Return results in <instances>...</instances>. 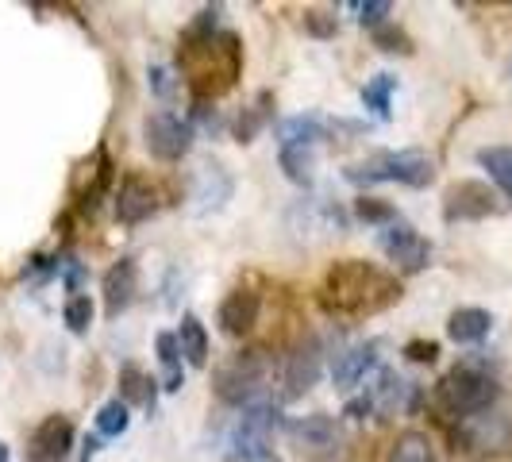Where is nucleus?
Wrapping results in <instances>:
<instances>
[{
  "label": "nucleus",
  "instance_id": "nucleus-1",
  "mask_svg": "<svg viewBox=\"0 0 512 462\" xmlns=\"http://www.w3.org/2000/svg\"><path fill=\"white\" fill-rule=\"evenodd\" d=\"M178 74L189 85V93L197 101H216L243 74V47L235 31H216L205 39H189L181 35L178 47Z\"/></svg>",
  "mask_w": 512,
  "mask_h": 462
},
{
  "label": "nucleus",
  "instance_id": "nucleus-2",
  "mask_svg": "<svg viewBox=\"0 0 512 462\" xmlns=\"http://www.w3.org/2000/svg\"><path fill=\"white\" fill-rule=\"evenodd\" d=\"M320 301L328 312H339V316H374L401 301V282L362 258H343L328 270Z\"/></svg>",
  "mask_w": 512,
  "mask_h": 462
},
{
  "label": "nucleus",
  "instance_id": "nucleus-3",
  "mask_svg": "<svg viewBox=\"0 0 512 462\" xmlns=\"http://www.w3.org/2000/svg\"><path fill=\"white\" fill-rule=\"evenodd\" d=\"M270 374H274V362L266 351H243L228 359L216 370V397L231 405V409H251L266 401V389H270Z\"/></svg>",
  "mask_w": 512,
  "mask_h": 462
},
{
  "label": "nucleus",
  "instance_id": "nucleus-4",
  "mask_svg": "<svg viewBox=\"0 0 512 462\" xmlns=\"http://www.w3.org/2000/svg\"><path fill=\"white\" fill-rule=\"evenodd\" d=\"M493 401H497V382L486 370H478L474 362H462L455 370H447L436 385V405L459 420L493 409Z\"/></svg>",
  "mask_w": 512,
  "mask_h": 462
},
{
  "label": "nucleus",
  "instance_id": "nucleus-5",
  "mask_svg": "<svg viewBox=\"0 0 512 462\" xmlns=\"http://www.w3.org/2000/svg\"><path fill=\"white\" fill-rule=\"evenodd\" d=\"M347 181H355V185L401 181L409 189H424L436 181V162L424 151H378L359 166H347Z\"/></svg>",
  "mask_w": 512,
  "mask_h": 462
},
{
  "label": "nucleus",
  "instance_id": "nucleus-6",
  "mask_svg": "<svg viewBox=\"0 0 512 462\" xmlns=\"http://www.w3.org/2000/svg\"><path fill=\"white\" fill-rule=\"evenodd\" d=\"M282 428V412L274 409L270 401L243 409L239 424H235V436H231V459L235 462H282L274 455L270 439Z\"/></svg>",
  "mask_w": 512,
  "mask_h": 462
},
{
  "label": "nucleus",
  "instance_id": "nucleus-7",
  "mask_svg": "<svg viewBox=\"0 0 512 462\" xmlns=\"http://www.w3.org/2000/svg\"><path fill=\"white\" fill-rule=\"evenodd\" d=\"M501 212L497 189H489L486 181H455L443 193V220L447 224H466V220H486Z\"/></svg>",
  "mask_w": 512,
  "mask_h": 462
},
{
  "label": "nucleus",
  "instance_id": "nucleus-8",
  "mask_svg": "<svg viewBox=\"0 0 512 462\" xmlns=\"http://www.w3.org/2000/svg\"><path fill=\"white\" fill-rule=\"evenodd\" d=\"M143 143L158 162H181L193 147V124L174 112H154L143 124Z\"/></svg>",
  "mask_w": 512,
  "mask_h": 462
},
{
  "label": "nucleus",
  "instance_id": "nucleus-9",
  "mask_svg": "<svg viewBox=\"0 0 512 462\" xmlns=\"http://www.w3.org/2000/svg\"><path fill=\"white\" fill-rule=\"evenodd\" d=\"M378 247H382V255L389 258L401 274H420V270H428V262H432V243L412 228V224H401V220L382 228Z\"/></svg>",
  "mask_w": 512,
  "mask_h": 462
},
{
  "label": "nucleus",
  "instance_id": "nucleus-10",
  "mask_svg": "<svg viewBox=\"0 0 512 462\" xmlns=\"http://www.w3.org/2000/svg\"><path fill=\"white\" fill-rule=\"evenodd\" d=\"M74 420L51 412L35 424V432L27 436V462H66L74 451Z\"/></svg>",
  "mask_w": 512,
  "mask_h": 462
},
{
  "label": "nucleus",
  "instance_id": "nucleus-11",
  "mask_svg": "<svg viewBox=\"0 0 512 462\" xmlns=\"http://www.w3.org/2000/svg\"><path fill=\"white\" fill-rule=\"evenodd\" d=\"M320 370H324V347H320V339H301L289 355H285V366H282V385H285V397H301L308 393L316 378H320Z\"/></svg>",
  "mask_w": 512,
  "mask_h": 462
},
{
  "label": "nucleus",
  "instance_id": "nucleus-12",
  "mask_svg": "<svg viewBox=\"0 0 512 462\" xmlns=\"http://www.w3.org/2000/svg\"><path fill=\"white\" fill-rule=\"evenodd\" d=\"M158 208H162V193L154 181H147L143 174H128L120 181V193H116V220L120 224H143Z\"/></svg>",
  "mask_w": 512,
  "mask_h": 462
},
{
  "label": "nucleus",
  "instance_id": "nucleus-13",
  "mask_svg": "<svg viewBox=\"0 0 512 462\" xmlns=\"http://www.w3.org/2000/svg\"><path fill=\"white\" fill-rule=\"evenodd\" d=\"M135 297H139V262L135 258H120L104 274V312H108V320L128 312L135 305Z\"/></svg>",
  "mask_w": 512,
  "mask_h": 462
},
{
  "label": "nucleus",
  "instance_id": "nucleus-14",
  "mask_svg": "<svg viewBox=\"0 0 512 462\" xmlns=\"http://www.w3.org/2000/svg\"><path fill=\"white\" fill-rule=\"evenodd\" d=\"M258 312H262V297L255 289H231L220 305V332L231 335V339H243L258 324Z\"/></svg>",
  "mask_w": 512,
  "mask_h": 462
},
{
  "label": "nucleus",
  "instance_id": "nucleus-15",
  "mask_svg": "<svg viewBox=\"0 0 512 462\" xmlns=\"http://www.w3.org/2000/svg\"><path fill=\"white\" fill-rule=\"evenodd\" d=\"M462 439L474 447V451H505L512 439V428L505 416L497 412H478V416H466L462 420Z\"/></svg>",
  "mask_w": 512,
  "mask_h": 462
},
{
  "label": "nucleus",
  "instance_id": "nucleus-16",
  "mask_svg": "<svg viewBox=\"0 0 512 462\" xmlns=\"http://www.w3.org/2000/svg\"><path fill=\"white\" fill-rule=\"evenodd\" d=\"M378 351H382V339H366L359 347H351V351H343L332 366V378L339 389H355V385L378 366Z\"/></svg>",
  "mask_w": 512,
  "mask_h": 462
},
{
  "label": "nucleus",
  "instance_id": "nucleus-17",
  "mask_svg": "<svg viewBox=\"0 0 512 462\" xmlns=\"http://www.w3.org/2000/svg\"><path fill=\"white\" fill-rule=\"evenodd\" d=\"M289 436H293V443L308 447V451H332V447H339V428H335L332 416H324V412H312L305 420H293L289 424Z\"/></svg>",
  "mask_w": 512,
  "mask_h": 462
},
{
  "label": "nucleus",
  "instance_id": "nucleus-18",
  "mask_svg": "<svg viewBox=\"0 0 512 462\" xmlns=\"http://www.w3.org/2000/svg\"><path fill=\"white\" fill-rule=\"evenodd\" d=\"M89 174L85 181H77V208L81 212H97V205L104 201V193H108V185H112V158L108 151H97L93 154V166H85Z\"/></svg>",
  "mask_w": 512,
  "mask_h": 462
},
{
  "label": "nucleus",
  "instance_id": "nucleus-19",
  "mask_svg": "<svg viewBox=\"0 0 512 462\" xmlns=\"http://www.w3.org/2000/svg\"><path fill=\"white\" fill-rule=\"evenodd\" d=\"M489 332H493V316H489L486 308H455L451 320H447V335L455 343H462V347L482 343Z\"/></svg>",
  "mask_w": 512,
  "mask_h": 462
},
{
  "label": "nucleus",
  "instance_id": "nucleus-20",
  "mask_svg": "<svg viewBox=\"0 0 512 462\" xmlns=\"http://www.w3.org/2000/svg\"><path fill=\"white\" fill-rule=\"evenodd\" d=\"M335 124L332 120H324V116H289L278 124V139H282V147H312L316 139H324Z\"/></svg>",
  "mask_w": 512,
  "mask_h": 462
},
{
  "label": "nucleus",
  "instance_id": "nucleus-21",
  "mask_svg": "<svg viewBox=\"0 0 512 462\" xmlns=\"http://www.w3.org/2000/svg\"><path fill=\"white\" fill-rule=\"evenodd\" d=\"M120 401L124 405H139V409H154V401H158V382H154L147 370H139L135 362H128L124 370H120Z\"/></svg>",
  "mask_w": 512,
  "mask_h": 462
},
{
  "label": "nucleus",
  "instance_id": "nucleus-22",
  "mask_svg": "<svg viewBox=\"0 0 512 462\" xmlns=\"http://www.w3.org/2000/svg\"><path fill=\"white\" fill-rule=\"evenodd\" d=\"M231 197V178L220 162H205L201 174H197V208H220Z\"/></svg>",
  "mask_w": 512,
  "mask_h": 462
},
{
  "label": "nucleus",
  "instance_id": "nucleus-23",
  "mask_svg": "<svg viewBox=\"0 0 512 462\" xmlns=\"http://www.w3.org/2000/svg\"><path fill=\"white\" fill-rule=\"evenodd\" d=\"M270 116H274V93L262 89L255 101L239 112V120H235V139H239V143H255L258 131L270 124Z\"/></svg>",
  "mask_w": 512,
  "mask_h": 462
},
{
  "label": "nucleus",
  "instance_id": "nucleus-24",
  "mask_svg": "<svg viewBox=\"0 0 512 462\" xmlns=\"http://www.w3.org/2000/svg\"><path fill=\"white\" fill-rule=\"evenodd\" d=\"M154 351H158V362H162V389L178 393L181 385H185L178 332H158V339H154Z\"/></svg>",
  "mask_w": 512,
  "mask_h": 462
},
{
  "label": "nucleus",
  "instance_id": "nucleus-25",
  "mask_svg": "<svg viewBox=\"0 0 512 462\" xmlns=\"http://www.w3.org/2000/svg\"><path fill=\"white\" fill-rule=\"evenodd\" d=\"M178 343H181V355L189 366H208V332L205 324H201V316H193V312H185L181 316V328H178Z\"/></svg>",
  "mask_w": 512,
  "mask_h": 462
},
{
  "label": "nucleus",
  "instance_id": "nucleus-26",
  "mask_svg": "<svg viewBox=\"0 0 512 462\" xmlns=\"http://www.w3.org/2000/svg\"><path fill=\"white\" fill-rule=\"evenodd\" d=\"M389 462H439L432 439L424 432H401L393 439V451H389Z\"/></svg>",
  "mask_w": 512,
  "mask_h": 462
},
{
  "label": "nucleus",
  "instance_id": "nucleus-27",
  "mask_svg": "<svg viewBox=\"0 0 512 462\" xmlns=\"http://www.w3.org/2000/svg\"><path fill=\"white\" fill-rule=\"evenodd\" d=\"M278 162H282L285 178L293 181V185H312V170H316V151L312 147H282L278 154Z\"/></svg>",
  "mask_w": 512,
  "mask_h": 462
},
{
  "label": "nucleus",
  "instance_id": "nucleus-28",
  "mask_svg": "<svg viewBox=\"0 0 512 462\" xmlns=\"http://www.w3.org/2000/svg\"><path fill=\"white\" fill-rule=\"evenodd\" d=\"M393 89H397V77L393 74H378L362 85V104L366 112H374L378 120H389V104H393Z\"/></svg>",
  "mask_w": 512,
  "mask_h": 462
},
{
  "label": "nucleus",
  "instance_id": "nucleus-29",
  "mask_svg": "<svg viewBox=\"0 0 512 462\" xmlns=\"http://www.w3.org/2000/svg\"><path fill=\"white\" fill-rule=\"evenodd\" d=\"M478 166L489 170V178L512 197V147H486V151H478Z\"/></svg>",
  "mask_w": 512,
  "mask_h": 462
},
{
  "label": "nucleus",
  "instance_id": "nucleus-30",
  "mask_svg": "<svg viewBox=\"0 0 512 462\" xmlns=\"http://www.w3.org/2000/svg\"><path fill=\"white\" fill-rule=\"evenodd\" d=\"M131 424V409L116 397V401H108V405H101V412H97V432L108 439L124 436Z\"/></svg>",
  "mask_w": 512,
  "mask_h": 462
},
{
  "label": "nucleus",
  "instance_id": "nucleus-31",
  "mask_svg": "<svg viewBox=\"0 0 512 462\" xmlns=\"http://www.w3.org/2000/svg\"><path fill=\"white\" fill-rule=\"evenodd\" d=\"M62 320H66V328L74 335H85L93 328V301H89L85 293H74V297L66 301V308H62Z\"/></svg>",
  "mask_w": 512,
  "mask_h": 462
},
{
  "label": "nucleus",
  "instance_id": "nucleus-32",
  "mask_svg": "<svg viewBox=\"0 0 512 462\" xmlns=\"http://www.w3.org/2000/svg\"><path fill=\"white\" fill-rule=\"evenodd\" d=\"M355 216L366 220V224H382V228L397 224V208L378 201V197H359V201H355Z\"/></svg>",
  "mask_w": 512,
  "mask_h": 462
},
{
  "label": "nucleus",
  "instance_id": "nucleus-33",
  "mask_svg": "<svg viewBox=\"0 0 512 462\" xmlns=\"http://www.w3.org/2000/svg\"><path fill=\"white\" fill-rule=\"evenodd\" d=\"M374 47L385 54H412V39L401 31V27H393V24H385L374 31Z\"/></svg>",
  "mask_w": 512,
  "mask_h": 462
},
{
  "label": "nucleus",
  "instance_id": "nucleus-34",
  "mask_svg": "<svg viewBox=\"0 0 512 462\" xmlns=\"http://www.w3.org/2000/svg\"><path fill=\"white\" fill-rule=\"evenodd\" d=\"M54 274L66 282V289H70V293H77V289H81V282H85V266H81L74 255L54 258Z\"/></svg>",
  "mask_w": 512,
  "mask_h": 462
},
{
  "label": "nucleus",
  "instance_id": "nucleus-35",
  "mask_svg": "<svg viewBox=\"0 0 512 462\" xmlns=\"http://www.w3.org/2000/svg\"><path fill=\"white\" fill-rule=\"evenodd\" d=\"M355 12H359V24L362 27H385V16L393 12V4L389 0H366V4H355Z\"/></svg>",
  "mask_w": 512,
  "mask_h": 462
},
{
  "label": "nucleus",
  "instance_id": "nucleus-36",
  "mask_svg": "<svg viewBox=\"0 0 512 462\" xmlns=\"http://www.w3.org/2000/svg\"><path fill=\"white\" fill-rule=\"evenodd\" d=\"M178 81H181V77H174L166 66H151V89L162 97V101H170V97L178 93Z\"/></svg>",
  "mask_w": 512,
  "mask_h": 462
},
{
  "label": "nucleus",
  "instance_id": "nucleus-37",
  "mask_svg": "<svg viewBox=\"0 0 512 462\" xmlns=\"http://www.w3.org/2000/svg\"><path fill=\"white\" fill-rule=\"evenodd\" d=\"M436 355H439L436 339H412V343H405V359L412 362H436Z\"/></svg>",
  "mask_w": 512,
  "mask_h": 462
},
{
  "label": "nucleus",
  "instance_id": "nucleus-38",
  "mask_svg": "<svg viewBox=\"0 0 512 462\" xmlns=\"http://www.w3.org/2000/svg\"><path fill=\"white\" fill-rule=\"evenodd\" d=\"M193 120H197V124H201L205 131H212V135H216V131L224 128L220 112H216V108H212L208 101H197V104H193ZM193 120H189V124H193Z\"/></svg>",
  "mask_w": 512,
  "mask_h": 462
},
{
  "label": "nucleus",
  "instance_id": "nucleus-39",
  "mask_svg": "<svg viewBox=\"0 0 512 462\" xmlns=\"http://www.w3.org/2000/svg\"><path fill=\"white\" fill-rule=\"evenodd\" d=\"M305 27L312 31V35H320V39H328V35H335V16H324V12H305Z\"/></svg>",
  "mask_w": 512,
  "mask_h": 462
},
{
  "label": "nucleus",
  "instance_id": "nucleus-40",
  "mask_svg": "<svg viewBox=\"0 0 512 462\" xmlns=\"http://www.w3.org/2000/svg\"><path fill=\"white\" fill-rule=\"evenodd\" d=\"M374 409H378V401H374V389H366L362 397H355V401L347 405V416H355V420H362V416H370Z\"/></svg>",
  "mask_w": 512,
  "mask_h": 462
},
{
  "label": "nucleus",
  "instance_id": "nucleus-41",
  "mask_svg": "<svg viewBox=\"0 0 512 462\" xmlns=\"http://www.w3.org/2000/svg\"><path fill=\"white\" fill-rule=\"evenodd\" d=\"M97 447H101V443H97V439H89V443H85V459H81V462L93 459V455H97Z\"/></svg>",
  "mask_w": 512,
  "mask_h": 462
},
{
  "label": "nucleus",
  "instance_id": "nucleus-42",
  "mask_svg": "<svg viewBox=\"0 0 512 462\" xmlns=\"http://www.w3.org/2000/svg\"><path fill=\"white\" fill-rule=\"evenodd\" d=\"M0 462H12V451H8V443L0 439Z\"/></svg>",
  "mask_w": 512,
  "mask_h": 462
}]
</instances>
